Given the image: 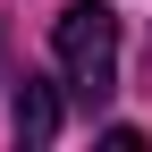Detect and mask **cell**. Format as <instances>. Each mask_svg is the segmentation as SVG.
<instances>
[{"instance_id": "6da1fadb", "label": "cell", "mask_w": 152, "mask_h": 152, "mask_svg": "<svg viewBox=\"0 0 152 152\" xmlns=\"http://www.w3.org/2000/svg\"><path fill=\"white\" fill-rule=\"evenodd\" d=\"M51 51H59L68 93H76L85 110H102L110 93H118V17H110L102 0H76V9H59V26H51Z\"/></svg>"}, {"instance_id": "7a4b0ae2", "label": "cell", "mask_w": 152, "mask_h": 152, "mask_svg": "<svg viewBox=\"0 0 152 152\" xmlns=\"http://www.w3.org/2000/svg\"><path fill=\"white\" fill-rule=\"evenodd\" d=\"M59 85H51V76H26V85H17V144L26 152H42V144H59Z\"/></svg>"}]
</instances>
